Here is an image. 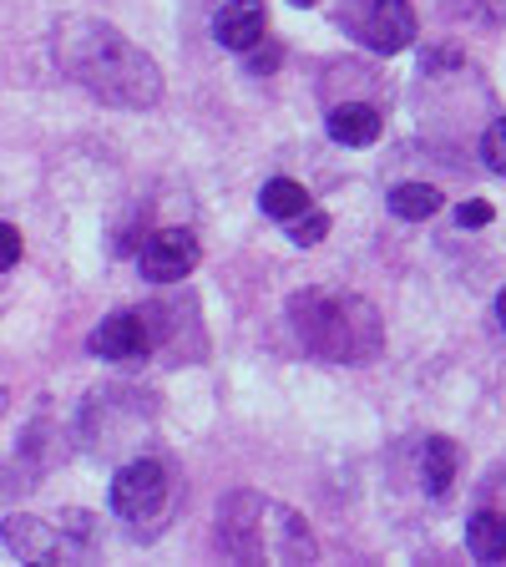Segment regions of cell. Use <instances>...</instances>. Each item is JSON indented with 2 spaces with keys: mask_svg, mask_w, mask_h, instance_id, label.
<instances>
[{
  "mask_svg": "<svg viewBox=\"0 0 506 567\" xmlns=\"http://www.w3.org/2000/svg\"><path fill=\"white\" fill-rule=\"evenodd\" d=\"M273 66H279V47L254 51V56H248V71H254V76H264V71H273Z\"/></svg>",
  "mask_w": 506,
  "mask_h": 567,
  "instance_id": "d6986e66",
  "label": "cell"
},
{
  "mask_svg": "<svg viewBox=\"0 0 506 567\" xmlns=\"http://www.w3.org/2000/svg\"><path fill=\"white\" fill-rule=\"evenodd\" d=\"M218 543L238 563H314L309 522L264 492H234L218 507Z\"/></svg>",
  "mask_w": 506,
  "mask_h": 567,
  "instance_id": "3957f363",
  "label": "cell"
},
{
  "mask_svg": "<svg viewBox=\"0 0 506 567\" xmlns=\"http://www.w3.org/2000/svg\"><path fill=\"white\" fill-rule=\"evenodd\" d=\"M289 6H319V0H289Z\"/></svg>",
  "mask_w": 506,
  "mask_h": 567,
  "instance_id": "44dd1931",
  "label": "cell"
},
{
  "mask_svg": "<svg viewBox=\"0 0 506 567\" xmlns=\"http://www.w3.org/2000/svg\"><path fill=\"white\" fill-rule=\"evenodd\" d=\"M0 238H6V254H0V264H6V274H11L16 264H21V228L6 224V228H0Z\"/></svg>",
  "mask_w": 506,
  "mask_h": 567,
  "instance_id": "ac0fdd59",
  "label": "cell"
},
{
  "mask_svg": "<svg viewBox=\"0 0 506 567\" xmlns=\"http://www.w3.org/2000/svg\"><path fill=\"white\" fill-rule=\"evenodd\" d=\"M496 319H502V330H506V289L496 295Z\"/></svg>",
  "mask_w": 506,
  "mask_h": 567,
  "instance_id": "ffe728a7",
  "label": "cell"
},
{
  "mask_svg": "<svg viewBox=\"0 0 506 567\" xmlns=\"http://www.w3.org/2000/svg\"><path fill=\"white\" fill-rule=\"evenodd\" d=\"M324 127H330V137L340 142V147H370L385 122H380V112L370 102H334Z\"/></svg>",
  "mask_w": 506,
  "mask_h": 567,
  "instance_id": "30bf717a",
  "label": "cell"
},
{
  "mask_svg": "<svg viewBox=\"0 0 506 567\" xmlns=\"http://www.w3.org/2000/svg\"><path fill=\"white\" fill-rule=\"evenodd\" d=\"M466 547L476 563H506V512H476L466 522Z\"/></svg>",
  "mask_w": 506,
  "mask_h": 567,
  "instance_id": "7c38bea8",
  "label": "cell"
},
{
  "mask_svg": "<svg viewBox=\"0 0 506 567\" xmlns=\"http://www.w3.org/2000/svg\"><path fill=\"white\" fill-rule=\"evenodd\" d=\"M482 157H486V167H492V173H502V177H506V117H496L492 127H486V137H482Z\"/></svg>",
  "mask_w": 506,
  "mask_h": 567,
  "instance_id": "2e32d148",
  "label": "cell"
},
{
  "mask_svg": "<svg viewBox=\"0 0 506 567\" xmlns=\"http://www.w3.org/2000/svg\"><path fill=\"white\" fill-rule=\"evenodd\" d=\"M198 238L188 234V228H157L147 244H142L137 264H142V279H153V284H177V279H188L193 269H198Z\"/></svg>",
  "mask_w": 506,
  "mask_h": 567,
  "instance_id": "8992f818",
  "label": "cell"
},
{
  "mask_svg": "<svg viewBox=\"0 0 506 567\" xmlns=\"http://www.w3.org/2000/svg\"><path fill=\"white\" fill-rule=\"evenodd\" d=\"M6 553L16 563H56V557H66L61 522L47 527L41 517H6Z\"/></svg>",
  "mask_w": 506,
  "mask_h": 567,
  "instance_id": "ba28073f",
  "label": "cell"
},
{
  "mask_svg": "<svg viewBox=\"0 0 506 567\" xmlns=\"http://www.w3.org/2000/svg\"><path fill=\"white\" fill-rule=\"evenodd\" d=\"M51 56H56V66L66 71L71 82L106 106L142 112V106L163 102L157 61L142 47H132L117 25L92 21V16H66L56 25V35H51Z\"/></svg>",
  "mask_w": 506,
  "mask_h": 567,
  "instance_id": "6da1fadb",
  "label": "cell"
},
{
  "mask_svg": "<svg viewBox=\"0 0 506 567\" xmlns=\"http://www.w3.org/2000/svg\"><path fill=\"white\" fill-rule=\"evenodd\" d=\"M269 31V16H264V0H228L224 11L213 16V35L218 47L228 51H254Z\"/></svg>",
  "mask_w": 506,
  "mask_h": 567,
  "instance_id": "9c48e42d",
  "label": "cell"
},
{
  "mask_svg": "<svg viewBox=\"0 0 506 567\" xmlns=\"http://www.w3.org/2000/svg\"><path fill=\"white\" fill-rule=\"evenodd\" d=\"M330 234V213H319V208H309V213H299L295 224H289V238H295L299 248H314L319 238Z\"/></svg>",
  "mask_w": 506,
  "mask_h": 567,
  "instance_id": "9a60e30c",
  "label": "cell"
},
{
  "mask_svg": "<svg viewBox=\"0 0 506 567\" xmlns=\"http://www.w3.org/2000/svg\"><path fill=\"white\" fill-rule=\"evenodd\" d=\"M289 324L299 344L330 365H370L385 350V319L370 299L344 289H304L289 299Z\"/></svg>",
  "mask_w": 506,
  "mask_h": 567,
  "instance_id": "7a4b0ae2",
  "label": "cell"
},
{
  "mask_svg": "<svg viewBox=\"0 0 506 567\" xmlns=\"http://www.w3.org/2000/svg\"><path fill=\"white\" fill-rule=\"evenodd\" d=\"M436 208H441V188H431V183H401L390 193V213L405 218V224H425Z\"/></svg>",
  "mask_w": 506,
  "mask_h": 567,
  "instance_id": "5bb4252c",
  "label": "cell"
},
{
  "mask_svg": "<svg viewBox=\"0 0 506 567\" xmlns=\"http://www.w3.org/2000/svg\"><path fill=\"white\" fill-rule=\"evenodd\" d=\"M456 224L461 228H486V224H492V203H482V198H476V203H461V208H456Z\"/></svg>",
  "mask_w": 506,
  "mask_h": 567,
  "instance_id": "e0dca14e",
  "label": "cell"
},
{
  "mask_svg": "<svg viewBox=\"0 0 506 567\" xmlns=\"http://www.w3.org/2000/svg\"><path fill=\"white\" fill-rule=\"evenodd\" d=\"M334 21H340L365 51H375V56L405 51L415 41V31H421L411 0H340Z\"/></svg>",
  "mask_w": 506,
  "mask_h": 567,
  "instance_id": "277c9868",
  "label": "cell"
},
{
  "mask_svg": "<svg viewBox=\"0 0 506 567\" xmlns=\"http://www.w3.org/2000/svg\"><path fill=\"white\" fill-rule=\"evenodd\" d=\"M86 344H92V354L112 360V365H137V360L153 354V324L142 315H127V309H122V315H106Z\"/></svg>",
  "mask_w": 506,
  "mask_h": 567,
  "instance_id": "52a82bcc",
  "label": "cell"
},
{
  "mask_svg": "<svg viewBox=\"0 0 506 567\" xmlns=\"http://www.w3.org/2000/svg\"><path fill=\"white\" fill-rule=\"evenodd\" d=\"M259 208L269 213V218L295 224L299 213H309V193H304V183H295V177H269L259 193Z\"/></svg>",
  "mask_w": 506,
  "mask_h": 567,
  "instance_id": "4fadbf2b",
  "label": "cell"
},
{
  "mask_svg": "<svg viewBox=\"0 0 506 567\" xmlns=\"http://www.w3.org/2000/svg\"><path fill=\"white\" fill-rule=\"evenodd\" d=\"M456 466H461V451L451 436H431L421 451V486L431 496H446L451 482H456Z\"/></svg>",
  "mask_w": 506,
  "mask_h": 567,
  "instance_id": "8fae6325",
  "label": "cell"
},
{
  "mask_svg": "<svg viewBox=\"0 0 506 567\" xmlns=\"http://www.w3.org/2000/svg\"><path fill=\"white\" fill-rule=\"evenodd\" d=\"M167 472L157 461H127L117 476H112V512L127 522H153L167 507Z\"/></svg>",
  "mask_w": 506,
  "mask_h": 567,
  "instance_id": "5b68a950",
  "label": "cell"
}]
</instances>
